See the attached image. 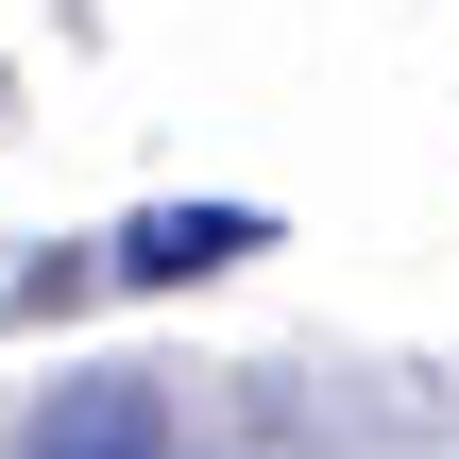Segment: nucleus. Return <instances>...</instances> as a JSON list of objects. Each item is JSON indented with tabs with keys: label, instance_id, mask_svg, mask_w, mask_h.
<instances>
[{
	"label": "nucleus",
	"instance_id": "1",
	"mask_svg": "<svg viewBox=\"0 0 459 459\" xmlns=\"http://www.w3.org/2000/svg\"><path fill=\"white\" fill-rule=\"evenodd\" d=\"M238 255H273V221H255V204H136V221L102 238V273H119V290H187V273H238Z\"/></svg>",
	"mask_w": 459,
	"mask_h": 459
},
{
	"label": "nucleus",
	"instance_id": "2",
	"mask_svg": "<svg viewBox=\"0 0 459 459\" xmlns=\"http://www.w3.org/2000/svg\"><path fill=\"white\" fill-rule=\"evenodd\" d=\"M17 459H170V392H153V375H68Z\"/></svg>",
	"mask_w": 459,
	"mask_h": 459
}]
</instances>
